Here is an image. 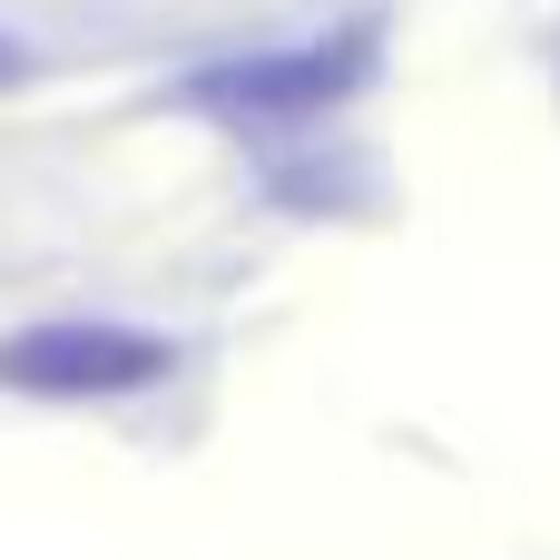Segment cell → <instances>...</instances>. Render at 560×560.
<instances>
[{
  "label": "cell",
  "instance_id": "6da1fadb",
  "mask_svg": "<svg viewBox=\"0 0 560 560\" xmlns=\"http://www.w3.org/2000/svg\"><path fill=\"white\" fill-rule=\"evenodd\" d=\"M374 69H384V20H345V30H315V39H295V49H256V59L197 69V79H187V108L236 118V128L325 118V108H345Z\"/></svg>",
  "mask_w": 560,
  "mask_h": 560
},
{
  "label": "cell",
  "instance_id": "7a4b0ae2",
  "mask_svg": "<svg viewBox=\"0 0 560 560\" xmlns=\"http://www.w3.org/2000/svg\"><path fill=\"white\" fill-rule=\"evenodd\" d=\"M177 345L148 325H108V315H59V325H20L0 335V384L39 394V404H118L167 384Z\"/></svg>",
  "mask_w": 560,
  "mask_h": 560
},
{
  "label": "cell",
  "instance_id": "3957f363",
  "mask_svg": "<svg viewBox=\"0 0 560 560\" xmlns=\"http://www.w3.org/2000/svg\"><path fill=\"white\" fill-rule=\"evenodd\" d=\"M20 79H30V49H20V39L0 30V89H20Z\"/></svg>",
  "mask_w": 560,
  "mask_h": 560
}]
</instances>
